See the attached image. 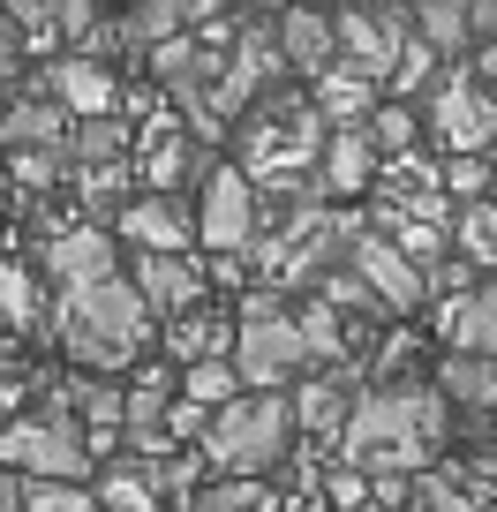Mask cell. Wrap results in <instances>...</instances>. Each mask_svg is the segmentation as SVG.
Listing matches in <instances>:
<instances>
[{
	"label": "cell",
	"instance_id": "obj_1",
	"mask_svg": "<svg viewBox=\"0 0 497 512\" xmlns=\"http://www.w3.org/2000/svg\"><path fill=\"white\" fill-rule=\"evenodd\" d=\"M445 392L437 384H385V392H362L354 400V422L339 437L354 475H430V452L445 445Z\"/></svg>",
	"mask_w": 497,
	"mask_h": 512
},
{
	"label": "cell",
	"instance_id": "obj_2",
	"mask_svg": "<svg viewBox=\"0 0 497 512\" xmlns=\"http://www.w3.org/2000/svg\"><path fill=\"white\" fill-rule=\"evenodd\" d=\"M151 339V302L136 294V279H106V287H76L61 294V347L91 369H121L136 362Z\"/></svg>",
	"mask_w": 497,
	"mask_h": 512
},
{
	"label": "cell",
	"instance_id": "obj_3",
	"mask_svg": "<svg viewBox=\"0 0 497 512\" xmlns=\"http://www.w3.org/2000/svg\"><path fill=\"white\" fill-rule=\"evenodd\" d=\"M294 445V400L257 392V400H234L226 415H211L204 430V460L219 475H272Z\"/></svg>",
	"mask_w": 497,
	"mask_h": 512
},
{
	"label": "cell",
	"instance_id": "obj_4",
	"mask_svg": "<svg viewBox=\"0 0 497 512\" xmlns=\"http://www.w3.org/2000/svg\"><path fill=\"white\" fill-rule=\"evenodd\" d=\"M0 467H23L31 482H83L91 475V437L76 415L16 422V430H0Z\"/></svg>",
	"mask_w": 497,
	"mask_h": 512
},
{
	"label": "cell",
	"instance_id": "obj_5",
	"mask_svg": "<svg viewBox=\"0 0 497 512\" xmlns=\"http://www.w3.org/2000/svg\"><path fill=\"white\" fill-rule=\"evenodd\" d=\"M339 68L369 83H392L400 53L415 46V8H339Z\"/></svg>",
	"mask_w": 497,
	"mask_h": 512
},
{
	"label": "cell",
	"instance_id": "obj_6",
	"mask_svg": "<svg viewBox=\"0 0 497 512\" xmlns=\"http://www.w3.org/2000/svg\"><path fill=\"white\" fill-rule=\"evenodd\" d=\"M226 362L241 369V384H257V392H272V384L302 377L309 369V339H302V317H257L234 332V354Z\"/></svg>",
	"mask_w": 497,
	"mask_h": 512
},
{
	"label": "cell",
	"instance_id": "obj_7",
	"mask_svg": "<svg viewBox=\"0 0 497 512\" xmlns=\"http://www.w3.org/2000/svg\"><path fill=\"white\" fill-rule=\"evenodd\" d=\"M257 226H264V211H257V181L241 174V166H211V181H204V211H196V234L211 241V249H249L257 241Z\"/></svg>",
	"mask_w": 497,
	"mask_h": 512
},
{
	"label": "cell",
	"instance_id": "obj_8",
	"mask_svg": "<svg viewBox=\"0 0 497 512\" xmlns=\"http://www.w3.org/2000/svg\"><path fill=\"white\" fill-rule=\"evenodd\" d=\"M347 272L362 279V287L377 294L385 309H400V317H407V309H422V302H430V272H415V264L400 256V241H385L377 226H369V234L347 249Z\"/></svg>",
	"mask_w": 497,
	"mask_h": 512
},
{
	"label": "cell",
	"instance_id": "obj_9",
	"mask_svg": "<svg viewBox=\"0 0 497 512\" xmlns=\"http://www.w3.org/2000/svg\"><path fill=\"white\" fill-rule=\"evenodd\" d=\"M430 121H437V136L452 144V159H482V151H490V136H497L490 91H475L467 76H445V83L430 91Z\"/></svg>",
	"mask_w": 497,
	"mask_h": 512
},
{
	"label": "cell",
	"instance_id": "obj_10",
	"mask_svg": "<svg viewBox=\"0 0 497 512\" xmlns=\"http://www.w3.org/2000/svg\"><path fill=\"white\" fill-rule=\"evenodd\" d=\"M46 264H53V279H61L68 294L121 279V256H113V234H106V226H68V234H53Z\"/></svg>",
	"mask_w": 497,
	"mask_h": 512
},
{
	"label": "cell",
	"instance_id": "obj_11",
	"mask_svg": "<svg viewBox=\"0 0 497 512\" xmlns=\"http://www.w3.org/2000/svg\"><path fill=\"white\" fill-rule=\"evenodd\" d=\"M113 91H121V83H113L98 61H83V53H68V61L46 68V98H61L76 121H106V113H121V106H113Z\"/></svg>",
	"mask_w": 497,
	"mask_h": 512
},
{
	"label": "cell",
	"instance_id": "obj_12",
	"mask_svg": "<svg viewBox=\"0 0 497 512\" xmlns=\"http://www.w3.org/2000/svg\"><path fill=\"white\" fill-rule=\"evenodd\" d=\"M279 53H287L302 76H332L339 68V23L317 16V8H287V16H279Z\"/></svg>",
	"mask_w": 497,
	"mask_h": 512
},
{
	"label": "cell",
	"instance_id": "obj_13",
	"mask_svg": "<svg viewBox=\"0 0 497 512\" xmlns=\"http://www.w3.org/2000/svg\"><path fill=\"white\" fill-rule=\"evenodd\" d=\"M76 128H68V106L61 98H16L0 113V144L8 151H61Z\"/></svg>",
	"mask_w": 497,
	"mask_h": 512
},
{
	"label": "cell",
	"instance_id": "obj_14",
	"mask_svg": "<svg viewBox=\"0 0 497 512\" xmlns=\"http://www.w3.org/2000/svg\"><path fill=\"white\" fill-rule=\"evenodd\" d=\"M189 211L174 204V196H144V204L121 211V241H136L144 256H181V241H189Z\"/></svg>",
	"mask_w": 497,
	"mask_h": 512
},
{
	"label": "cell",
	"instance_id": "obj_15",
	"mask_svg": "<svg viewBox=\"0 0 497 512\" xmlns=\"http://www.w3.org/2000/svg\"><path fill=\"white\" fill-rule=\"evenodd\" d=\"M354 369L347 377H317V384H302L294 392V422H302L309 437H347V422H354Z\"/></svg>",
	"mask_w": 497,
	"mask_h": 512
},
{
	"label": "cell",
	"instance_id": "obj_16",
	"mask_svg": "<svg viewBox=\"0 0 497 512\" xmlns=\"http://www.w3.org/2000/svg\"><path fill=\"white\" fill-rule=\"evenodd\" d=\"M369 174H377V144H369V128H332V144H324V159H317V181L332 196H354Z\"/></svg>",
	"mask_w": 497,
	"mask_h": 512
},
{
	"label": "cell",
	"instance_id": "obj_17",
	"mask_svg": "<svg viewBox=\"0 0 497 512\" xmlns=\"http://www.w3.org/2000/svg\"><path fill=\"white\" fill-rule=\"evenodd\" d=\"M129 279H136V294H144L151 309H174V317L196 302V287H204L189 256H136V272H129Z\"/></svg>",
	"mask_w": 497,
	"mask_h": 512
},
{
	"label": "cell",
	"instance_id": "obj_18",
	"mask_svg": "<svg viewBox=\"0 0 497 512\" xmlns=\"http://www.w3.org/2000/svg\"><path fill=\"white\" fill-rule=\"evenodd\" d=\"M445 332H452V354H482V362H497V279L475 287L467 302H452Z\"/></svg>",
	"mask_w": 497,
	"mask_h": 512
},
{
	"label": "cell",
	"instance_id": "obj_19",
	"mask_svg": "<svg viewBox=\"0 0 497 512\" xmlns=\"http://www.w3.org/2000/svg\"><path fill=\"white\" fill-rule=\"evenodd\" d=\"M317 113L339 128H369V113H377V83L354 76V68H332V76H317Z\"/></svg>",
	"mask_w": 497,
	"mask_h": 512
},
{
	"label": "cell",
	"instance_id": "obj_20",
	"mask_svg": "<svg viewBox=\"0 0 497 512\" xmlns=\"http://www.w3.org/2000/svg\"><path fill=\"white\" fill-rule=\"evenodd\" d=\"M415 38L445 61V53H467V38H475V8H460V0H430V8H415Z\"/></svg>",
	"mask_w": 497,
	"mask_h": 512
},
{
	"label": "cell",
	"instance_id": "obj_21",
	"mask_svg": "<svg viewBox=\"0 0 497 512\" xmlns=\"http://www.w3.org/2000/svg\"><path fill=\"white\" fill-rule=\"evenodd\" d=\"M121 23V46H174L181 23H189V0H151V8H129V16H113Z\"/></svg>",
	"mask_w": 497,
	"mask_h": 512
},
{
	"label": "cell",
	"instance_id": "obj_22",
	"mask_svg": "<svg viewBox=\"0 0 497 512\" xmlns=\"http://www.w3.org/2000/svg\"><path fill=\"white\" fill-rule=\"evenodd\" d=\"M437 392L460 407H497V362H482V354H452L445 369H437Z\"/></svg>",
	"mask_w": 497,
	"mask_h": 512
},
{
	"label": "cell",
	"instance_id": "obj_23",
	"mask_svg": "<svg viewBox=\"0 0 497 512\" xmlns=\"http://www.w3.org/2000/svg\"><path fill=\"white\" fill-rule=\"evenodd\" d=\"M121 151H129V121L121 113L76 121V136H68V159H83V166H121Z\"/></svg>",
	"mask_w": 497,
	"mask_h": 512
},
{
	"label": "cell",
	"instance_id": "obj_24",
	"mask_svg": "<svg viewBox=\"0 0 497 512\" xmlns=\"http://www.w3.org/2000/svg\"><path fill=\"white\" fill-rule=\"evenodd\" d=\"M181 400H196L204 415H226V407L241 400V369L234 362H196L189 377H181Z\"/></svg>",
	"mask_w": 497,
	"mask_h": 512
},
{
	"label": "cell",
	"instance_id": "obj_25",
	"mask_svg": "<svg viewBox=\"0 0 497 512\" xmlns=\"http://www.w3.org/2000/svg\"><path fill=\"white\" fill-rule=\"evenodd\" d=\"M159 422H174V384L166 377L129 384V437H159Z\"/></svg>",
	"mask_w": 497,
	"mask_h": 512
},
{
	"label": "cell",
	"instance_id": "obj_26",
	"mask_svg": "<svg viewBox=\"0 0 497 512\" xmlns=\"http://www.w3.org/2000/svg\"><path fill=\"white\" fill-rule=\"evenodd\" d=\"M226 339H234L226 324H211V317H189V324H174V332H166V347H174L181 362L196 369V362H226V354H219Z\"/></svg>",
	"mask_w": 497,
	"mask_h": 512
},
{
	"label": "cell",
	"instance_id": "obj_27",
	"mask_svg": "<svg viewBox=\"0 0 497 512\" xmlns=\"http://www.w3.org/2000/svg\"><path fill=\"white\" fill-rule=\"evenodd\" d=\"M302 339H309V362H339V354H347V324H339V309L309 302L302 309Z\"/></svg>",
	"mask_w": 497,
	"mask_h": 512
},
{
	"label": "cell",
	"instance_id": "obj_28",
	"mask_svg": "<svg viewBox=\"0 0 497 512\" xmlns=\"http://www.w3.org/2000/svg\"><path fill=\"white\" fill-rule=\"evenodd\" d=\"M98 512H159V482L151 475H106L98 482Z\"/></svg>",
	"mask_w": 497,
	"mask_h": 512
},
{
	"label": "cell",
	"instance_id": "obj_29",
	"mask_svg": "<svg viewBox=\"0 0 497 512\" xmlns=\"http://www.w3.org/2000/svg\"><path fill=\"white\" fill-rule=\"evenodd\" d=\"M452 234H460V256L497 264V211H490V204H467L460 219H452Z\"/></svg>",
	"mask_w": 497,
	"mask_h": 512
},
{
	"label": "cell",
	"instance_id": "obj_30",
	"mask_svg": "<svg viewBox=\"0 0 497 512\" xmlns=\"http://www.w3.org/2000/svg\"><path fill=\"white\" fill-rule=\"evenodd\" d=\"M23 512H98L83 482H23Z\"/></svg>",
	"mask_w": 497,
	"mask_h": 512
},
{
	"label": "cell",
	"instance_id": "obj_31",
	"mask_svg": "<svg viewBox=\"0 0 497 512\" xmlns=\"http://www.w3.org/2000/svg\"><path fill=\"white\" fill-rule=\"evenodd\" d=\"M407 512H482V505H475V497H467L452 475H415V497H407Z\"/></svg>",
	"mask_w": 497,
	"mask_h": 512
},
{
	"label": "cell",
	"instance_id": "obj_32",
	"mask_svg": "<svg viewBox=\"0 0 497 512\" xmlns=\"http://www.w3.org/2000/svg\"><path fill=\"white\" fill-rule=\"evenodd\" d=\"M369 144H377V159H385V151H400V159H407V144H415V113H407L400 98L377 106V113H369Z\"/></svg>",
	"mask_w": 497,
	"mask_h": 512
},
{
	"label": "cell",
	"instance_id": "obj_33",
	"mask_svg": "<svg viewBox=\"0 0 497 512\" xmlns=\"http://www.w3.org/2000/svg\"><path fill=\"white\" fill-rule=\"evenodd\" d=\"M16 181L23 189H53V181H61V166H68V151H16Z\"/></svg>",
	"mask_w": 497,
	"mask_h": 512
},
{
	"label": "cell",
	"instance_id": "obj_34",
	"mask_svg": "<svg viewBox=\"0 0 497 512\" xmlns=\"http://www.w3.org/2000/svg\"><path fill=\"white\" fill-rule=\"evenodd\" d=\"M430 68H437V53L415 38V46L400 53V68H392V91H400V98H407V91H422V83H430Z\"/></svg>",
	"mask_w": 497,
	"mask_h": 512
},
{
	"label": "cell",
	"instance_id": "obj_35",
	"mask_svg": "<svg viewBox=\"0 0 497 512\" xmlns=\"http://www.w3.org/2000/svg\"><path fill=\"white\" fill-rule=\"evenodd\" d=\"M445 189L467 196V204H482V189H490V159H452L445 166Z\"/></svg>",
	"mask_w": 497,
	"mask_h": 512
},
{
	"label": "cell",
	"instance_id": "obj_36",
	"mask_svg": "<svg viewBox=\"0 0 497 512\" xmlns=\"http://www.w3.org/2000/svg\"><path fill=\"white\" fill-rule=\"evenodd\" d=\"M196 512H279V505H264V490H241V482H226V490L196 497Z\"/></svg>",
	"mask_w": 497,
	"mask_h": 512
},
{
	"label": "cell",
	"instance_id": "obj_37",
	"mask_svg": "<svg viewBox=\"0 0 497 512\" xmlns=\"http://www.w3.org/2000/svg\"><path fill=\"white\" fill-rule=\"evenodd\" d=\"M113 189H121V166H83V196L91 204H113Z\"/></svg>",
	"mask_w": 497,
	"mask_h": 512
},
{
	"label": "cell",
	"instance_id": "obj_38",
	"mask_svg": "<svg viewBox=\"0 0 497 512\" xmlns=\"http://www.w3.org/2000/svg\"><path fill=\"white\" fill-rule=\"evenodd\" d=\"M0 309H8V317H31V287H23V272H0Z\"/></svg>",
	"mask_w": 497,
	"mask_h": 512
},
{
	"label": "cell",
	"instance_id": "obj_39",
	"mask_svg": "<svg viewBox=\"0 0 497 512\" xmlns=\"http://www.w3.org/2000/svg\"><path fill=\"white\" fill-rule=\"evenodd\" d=\"M16 46H23V31H16V16H8V8H0V76H8V68H16Z\"/></svg>",
	"mask_w": 497,
	"mask_h": 512
},
{
	"label": "cell",
	"instance_id": "obj_40",
	"mask_svg": "<svg viewBox=\"0 0 497 512\" xmlns=\"http://www.w3.org/2000/svg\"><path fill=\"white\" fill-rule=\"evenodd\" d=\"M475 76H482V91H490V106H497V46H482V61H475Z\"/></svg>",
	"mask_w": 497,
	"mask_h": 512
},
{
	"label": "cell",
	"instance_id": "obj_41",
	"mask_svg": "<svg viewBox=\"0 0 497 512\" xmlns=\"http://www.w3.org/2000/svg\"><path fill=\"white\" fill-rule=\"evenodd\" d=\"M0 512H23V482L8 475V467H0Z\"/></svg>",
	"mask_w": 497,
	"mask_h": 512
},
{
	"label": "cell",
	"instance_id": "obj_42",
	"mask_svg": "<svg viewBox=\"0 0 497 512\" xmlns=\"http://www.w3.org/2000/svg\"><path fill=\"white\" fill-rule=\"evenodd\" d=\"M475 31H482V38L497 46V0H482V8H475Z\"/></svg>",
	"mask_w": 497,
	"mask_h": 512
},
{
	"label": "cell",
	"instance_id": "obj_43",
	"mask_svg": "<svg viewBox=\"0 0 497 512\" xmlns=\"http://www.w3.org/2000/svg\"><path fill=\"white\" fill-rule=\"evenodd\" d=\"M287 512H332V505H324V497H302V505H287Z\"/></svg>",
	"mask_w": 497,
	"mask_h": 512
}]
</instances>
